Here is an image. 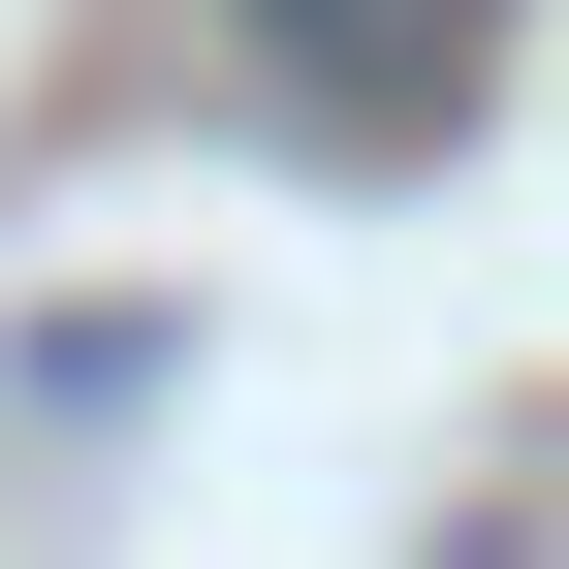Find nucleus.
Listing matches in <instances>:
<instances>
[{
	"mask_svg": "<svg viewBox=\"0 0 569 569\" xmlns=\"http://www.w3.org/2000/svg\"><path fill=\"white\" fill-rule=\"evenodd\" d=\"M222 32H253V96H317V127H443L507 0H222Z\"/></svg>",
	"mask_w": 569,
	"mask_h": 569,
	"instance_id": "1",
	"label": "nucleus"
}]
</instances>
